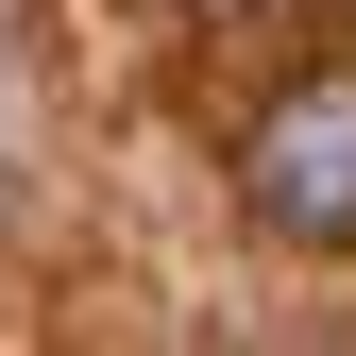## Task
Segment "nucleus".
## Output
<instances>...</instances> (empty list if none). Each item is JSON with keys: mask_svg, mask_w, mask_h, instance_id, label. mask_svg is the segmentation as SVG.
<instances>
[{"mask_svg": "<svg viewBox=\"0 0 356 356\" xmlns=\"http://www.w3.org/2000/svg\"><path fill=\"white\" fill-rule=\"evenodd\" d=\"M238 204L272 220L289 254H339L356 238V68H305L254 102V136H238Z\"/></svg>", "mask_w": 356, "mask_h": 356, "instance_id": "1", "label": "nucleus"}]
</instances>
